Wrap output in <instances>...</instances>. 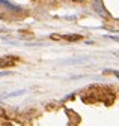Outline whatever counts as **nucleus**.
I'll return each mask as SVG.
<instances>
[{
	"mask_svg": "<svg viewBox=\"0 0 119 126\" xmlns=\"http://www.w3.org/2000/svg\"><path fill=\"white\" fill-rule=\"evenodd\" d=\"M14 65V60L9 59V57H0V68H6V66H11Z\"/></svg>",
	"mask_w": 119,
	"mask_h": 126,
	"instance_id": "2",
	"label": "nucleus"
},
{
	"mask_svg": "<svg viewBox=\"0 0 119 126\" xmlns=\"http://www.w3.org/2000/svg\"><path fill=\"white\" fill-rule=\"evenodd\" d=\"M113 74H115V75H116V77L119 78V71H113Z\"/></svg>",
	"mask_w": 119,
	"mask_h": 126,
	"instance_id": "4",
	"label": "nucleus"
},
{
	"mask_svg": "<svg viewBox=\"0 0 119 126\" xmlns=\"http://www.w3.org/2000/svg\"><path fill=\"white\" fill-rule=\"evenodd\" d=\"M65 39H68V41H79V39H81V36L80 35H71V36H65Z\"/></svg>",
	"mask_w": 119,
	"mask_h": 126,
	"instance_id": "3",
	"label": "nucleus"
},
{
	"mask_svg": "<svg viewBox=\"0 0 119 126\" xmlns=\"http://www.w3.org/2000/svg\"><path fill=\"white\" fill-rule=\"evenodd\" d=\"M92 8H94V11H95L98 15H101V17H104V18H109V17H110V14L107 12V9L102 6V2H101V0H94V2H92Z\"/></svg>",
	"mask_w": 119,
	"mask_h": 126,
	"instance_id": "1",
	"label": "nucleus"
}]
</instances>
